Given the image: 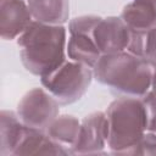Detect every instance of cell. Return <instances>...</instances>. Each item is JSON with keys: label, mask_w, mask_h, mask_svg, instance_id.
Here are the masks:
<instances>
[{"label": "cell", "mask_w": 156, "mask_h": 156, "mask_svg": "<svg viewBox=\"0 0 156 156\" xmlns=\"http://www.w3.org/2000/svg\"><path fill=\"white\" fill-rule=\"evenodd\" d=\"M16 40L24 68L39 78L51 74L67 60V29L63 24L33 21Z\"/></svg>", "instance_id": "1"}, {"label": "cell", "mask_w": 156, "mask_h": 156, "mask_svg": "<svg viewBox=\"0 0 156 156\" xmlns=\"http://www.w3.org/2000/svg\"><path fill=\"white\" fill-rule=\"evenodd\" d=\"M94 78L121 96L143 98L151 90L154 66L129 51L101 55Z\"/></svg>", "instance_id": "2"}, {"label": "cell", "mask_w": 156, "mask_h": 156, "mask_svg": "<svg viewBox=\"0 0 156 156\" xmlns=\"http://www.w3.org/2000/svg\"><path fill=\"white\" fill-rule=\"evenodd\" d=\"M108 124L107 147L113 154L132 155L146 133V117L141 98L119 96L106 110Z\"/></svg>", "instance_id": "3"}, {"label": "cell", "mask_w": 156, "mask_h": 156, "mask_svg": "<svg viewBox=\"0 0 156 156\" xmlns=\"http://www.w3.org/2000/svg\"><path fill=\"white\" fill-rule=\"evenodd\" d=\"M93 78V68L67 58L56 71L40 80L60 105H71L84 96Z\"/></svg>", "instance_id": "4"}, {"label": "cell", "mask_w": 156, "mask_h": 156, "mask_svg": "<svg viewBox=\"0 0 156 156\" xmlns=\"http://www.w3.org/2000/svg\"><path fill=\"white\" fill-rule=\"evenodd\" d=\"M60 104L43 87L33 88L20 100L16 113L27 127L46 130L49 124L58 116Z\"/></svg>", "instance_id": "5"}, {"label": "cell", "mask_w": 156, "mask_h": 156, "mask_svg": "<svg viewBox=\"0 0 156 156\" xmlns=\"http://www.w3.org/2000/svg\"><path fill=\"white\" fill-rule=\"evenodd\" d=\"M108 124L105 112L96 111L84 117L71 155L100 154L107 146Z\"/></svg>", "instance_id": "6"}, {"label": "cell", "mask_w": 156, "mask_h": 156, "mask_svg": "<svg viewBox=\"0 0 156 156\" xmlns=\"http://www.w3.org/2000/svg\"><path fill=\"white\" fill-rule=\"evenodd\" d=\"M132 29L121 17L108 16L101 18L93 30L94 41L101 55L126 51L130 40Z\"/></svg>", "instance_id": "7"}, {"label": "cell", "mask_w": 156, "mask_h": 156, "mask_svg": "<svg viewBox=\"0 0 156 156\" xmlns=\"http://www.w3.org/2000/svg\"><path fill=\"white\" fill-rule=\"evenodd\" d=\"M24 0H0V35L4 40L17 39L33 22Z\"/></svg>", "instance_id": "8"}, {"label": "cell", "mask_w": 156, "mask_h": 156, "mask_svg": "<svg viewBox=\"0 0 156 156\" xmlns=\"http://www.w3.org/2000/svg\"><path fill=\"white\" fill-rule=\"evenodd\" d=\"M24 155H69V152L54 141L45 130L26 126L12 156Z\"/></svg>", "instance_id": "9"}, {"label": "cell", "mask_w": 156, "mask_h": 156, "mask_svg": "<svg viewBox=\"0 0 156 156\" xmlns=\"http://www.w3.org/2000/svg\"><path fill=\"white\" fill-rule=\"evenodd\" d=\"M132 30H150L156 28V0H132L119 16Z\"/></svg>", "instance_id": "10"}, {"label": "cell", "mask_w": 156, "mask_h": 156, "mask_svg": "<svg viewBox=\"0 0 156 156\" xmlns=\"http://www.w3.org/2000/svg\"><path fill=\"white\" fill-rule=\"evenodd\" d=\"M34 21L61 26L68 22L69 1L68 0H26Z\"/></svg>", "instance_id": "11"}, {"label": "cell", "mask_w": 156, "mask_h": 156, "mask_svg": "<svg viewBox=\"0 0 156 156\" xmlns=\"http://www.w3.org/2000/svg\"><path fill=\"white\" fill-rule=\"evenodd\" d=\"M66 51L69 60L90 68H94L101 57V52L98 49L91 33H69Z\"/></svg>", "instance_id": "12"}, {"label": "cell", "mask_w": 156, "mask_h": 156, "mask_svg": "<svg viewBox=\"0 0 156 156\" xmlns=\"http://www.w3.org/2000/svg\"><path fill=\"white\" fill-rule=\"evenodd\" d=\"M26 126L16 112L1 111L0 113V155L12 156Z\"/></svg>", "instance_id": "13"}, {"label": "cell", "mask_w": 156, "mask_h": 156, "mask_svg": "<svg viewBox=\"0 0 156 156\" xmlns=\"http://www.w3.org/2000/svg\"><path fill=\"white\" fill-rule=\"evenodd\" d=\"M79 128H80V122L74 116L58 115L49 124L45 132L54 141L63 146L71 155L72 147L78 138Z\"/></svg>", "instance_id": "14"}, {"label": "cell", "mask_w": 156, "mask_h": 156, "mask_svg": "<svg viewBox=\"0 0 156 156\" xmlns=\"http://www.w3.org/2000/svg\"><path fill=\"white\" fill-rule=\"evenodd\" d=\"M101 17L95 15H83L72 18L68 22V33H91Z\"/></svg>", "instance_id": "15"}, {"label": "cell", "mask_w": 156, "mask_h": 156, "mask_svg": "<svg viewBox=\"0 0 156 156\" xmlns=\"http://www.w3.org/2000/svg\"><path fill=\"white\" fill-rule=\"evenodd\" d=\"M145 117H146V132H156V94L150 90L141 98Z\"/></svg>", "instance_id": "16"}, {"label": "cell", "mask_w": 156, "mask_h": 156, "mask_svg": "<svg viewBox=\"0 0 156 156\" xmlns=\"http://www.w3.org/2000/svg\"><path fill=\"white\" fill-rule=\"evenodd\" d=\"M132 155H146V156H155L156 155V132H146L135 149L133 150Z\"/></svg>", "instance_id": "17"}, {"label": "cell", "mask_w": 156, "mask_h": 156, "mask_svg": "<svg viewBox=\"0 0 156 156\" xmlns=\"http://www.w3.org/2000/svg\"><path fill=\"white\" fill-rule=\"evenodd\" d=\"M151 90L156 94V66H154V74H152V84H151Z\"/></svg>", "instance_id": "18"}]
</instances>
